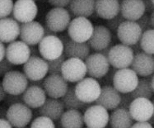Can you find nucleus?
I'll list each match as a JSON object with an SVG mask.
<instances>
[{"label": "nucleus", "mask_w": 154, "mask_h": 128, "mask_svg": "<svg viewBox=\"0 0 154 128\" xmlns=\"http://www.w3.org/2000/svg\"><path fill=\"white\" fill-rule=\"evenodd\" d=\"M74 91L77 97L87 104L95 103L101 91V84L91 77L84 78L74 85Z\"/></svg>", "instance_id": "1"}, {"label": "nucleus", "mask_w": 154, "mask_h": 128, "mask_svg": "<svg viewBox=\"0 0 154 128\" xmlns=\"http://www.w3.org/2000/svg\"><path fill=\"white\" fill-rule=\"evenodd\" d=\"M134 56V54L131 47L123 44H117L110 47L107 58L113 68L120 69L129 68Z\"/></svg>", "instance_id": "2"}, {"label": "nucleus", "mask_w": 154, "mask_h": 128, "mask_svg": "<svg viewBox=\"0 0 154 128\" xmlns=\"http://www.w3.org/2000/svg\"><path fill=\"white\" fill-rule=\"evenodd\" d=\"M138 76L131 68L117 69L113 78V87L120 94H130L138 85Z\"/></svg>", "instance_id": "3"}, {"label": "nucleus", "mask_w": 154, "mask_h": 128, "mask_svg": "<svg viewBox=\"0 0 154 128\" xmlns=\"http://www.w3.org/2000/svg\"><path fill=\"white\" fill-rule=\"evenodd\" d=\"M33 117L32 108L25 103H17L8 107L6 119L13 127L23 128L31 123Z\"/></svg>", "instance_id": "4"}, {"label": "nucleus", "mask_w": 154, "mask_h": 128, "mask_svg": "<svg viewBox=\"0 0 154 128\" xmlns=\"http://www.w3.org/2000/svg\"><path fill=\"white\" fill-rule=\"evenodd\" d=\"M94 27L91 21L85 18H75L68 27V35L72 41L88 42L92 34Z\"/></svg>", "instance_id": "5"}, {"label": "nucleus", "mask_w": 154, "mask_h": 128, "mask_svg": "<svg viewBox=\"0 0 154 128\" xmlns=\"http://www.w3.org/2000/svg\"><path fill=\"white\" fill-rule=\"evenodd\" d=\"M71 14L64 8H53L45 16V26L51 31L58 33L68 29L72 21Z\"/></svg>", "instance_id": "6"}, {"label": "nucleus", "mask_w": 154, "mask_h": 128, "mask_svg": "<svg viewBox=\"0 0 154 128\" xmlns=\"http://www.w3.org/2000/svg\"><path fill=\"white\" fill-rule=\"evenodd\" d=\"M61 75L68 83H78L85 78L87 68L84 60L77 58H69L64 60Z\"/></svg>", "instance_id": "7"}, {"label": "nucleus", "mask_w": 154, "mask_h": 128, "mask_svg": "<svg viewBox=\"0 0 154 128\" xmlns=\"http://www.w3.org/2000/svg\"><path fill=\"white\" fill-rule=\"evenodd\" d=\"M3 88L8 94H22L29 86L28 78L24 73L19 70H12L3 77Z\"/></svg>", "instance_id": "8"}, {"label": "nucleus", "mask_w": 154, "mask_h": 128, "mask_svg": "<svg viewBox=\"0 0 154 128\" xmlns=\"http://www.w3.org/2000/svg\"><path fill=\"white\" fill-rule=\"evenodd\" d=\"M84 62L87 68V75L95 79H101L106 75L110 68L107 56L99 52L89 55Z\"/></svg>", "instance_id": "9"}, {"label": "nucleus", "mask_w": 154, "mask_h": 128, "mask_svg": "<svg viewBox=\"0 0 154 128\" xmlns=\"http://www.w3.org/2000/svg\"><path fill=\"white\" fill-rule=\"evenodd\" d=\"M23 73L29 81L43 80L49 74L47 61L41 56H31L23 65Z\"/></svg>", "instance_id": "10"}, {"label": "nucleus", "mask_w": 154, "mask_h": 128, "mask_svg": "<svg viewBox=\"0 0 154 128\" xmlns=\"http://www.w3.org/2000/svg\"><path fill=\"white\" fill-rule=\"evenodd\" d=\"M38 50L45 60L57 59L63 54V44L58 36H45L38 44Z\"/></svg>", "instance_id": "11"}, {"label": "nucleus", "mask_w": 154, "mask_h": 128, "mask_svg": "<svg viewBox=\"0 0 154 128\" xmlns=\"http://www.w3.org/2000/svg\"><path fill=\"white\" fill-rule=\"evenodd\" d=\"M83 119L87 127L105 128L109 123L110 114L105 107L95 104L85 110Z\"/></svg>", "instance_id": "12"}, {"label": "nucleus", "mask_w": 154, "mask_h": 128, "mask_svg": "<svg viewBox=\"0 0 154 128\" xmlns=\"http://www.w3.org/2000/svg\"><path fill=\"white\" fill-rule=\"evenodd\" d=\"M42 88L49 98L60 99L65 95L69 85L61 75H50L43 79Z\"/></svg>", "instance_id": "13"}, {"label": "nucleus", "mask_w": 154, "mask_h": 128, "mask_svg": "<svg viewBox=\"0 0 154 128\" xmlns=\"http://www.w3.org/2000/svg\"><path fill=\"white\" fill-rule=\"evenodd\" d=\"M38 8L32 0H17L13 4V18L17 22L26 23L34 21L37 16Z\"/></svg>", "instance_id": "14"}, {"label": "nucleus", "mask_w": 154, "mask_h": 128, "mask_svg": "<svg viewBox=\"0 0 154 128\" xmlns=\"http://www.w3.org/2000/svg\"><path fill=\"white\" fill-rule=\"evenodd\" d=\"M44 37V26L39 22L32 21L20 25L19 37L21 38V41L29 46L38 45Z\"/></svg>", "instance_id": "15"}, {"label": "nucleus", "mask_w": 154, "mask_h": 128, "mask_svg": "<svg viewBox=\"0 0 154 128\" xmlns=\"http://www.w3.org/2000/svg\"><path fill=\"white\" fill-rule=\"evenodd\" d=\"M143 34L140 27L136 22L127 21L123 22L117 30V38L123 45L131 46L140 41Z\"/></svg>", "instance_id": "16"}, {"label": "nucleus", "mask_w": 154, "mask_h": 128, "mask_svg": "<svg viewBox=\"0 0 154 128\" xmlns=\"http://www.w3.org/2000/svg\"><path fill=\"white\" fill-rule=\"evenodd\" d=\"M30 57V46L23 41H13L6 47L5 58L14 66L24 65Z\"/></svg>", "instance_id": "17"}, {"label": "nucleus", "mask_w": 154, "mask_h": 128, "mask_svg": "<svg viewBox=\"0 0 154 128\" xmlns=\"http://www.w3.org/2000/svg\"><path fill=\"white\" fill-rule=\"evenodd\" d=\"M130 115L136 122H148L153 116V104L150 99L135 98L129 108Z\"/></svg>", "instance_id": "18"}, {"label": "nucleus", "mask_w": 154, "mask_h": 128, "mask_svg": "<svg viewBox=\"0 0 154 128\" xmlns=\"http://www.w3.org/2000/svg\"><path fill=\"white\" fill-rule=\"evenodd\" d=\"M87 43L92 50L100 52L104 49L111 46L112 33L106 26H96L94 27L91 37Z\"/></svg>", "instance_id": "19"}, {"label": "nucleus", "mask_w": 154, "mask_h": 128, "mask_svg": "<svg viewBox=\"0 0 154 128\" xmlns=\"http://www.w3.org/2000/svg\"><path fill=\"white\" fill-rule=\"evenodd\" d=\"M130 66L138 76L143 78L151 77L154 75V56L142 51L134 55Z\"/></svg>", "instance_id": "20"}, {"label": "nucleus", "mask_w": 154, "mask_h": 128, "mask_svg": "<svg viewBox=\"0 0 154 128\" xmlns=\"http://www.w3.org/2000/svg\"><path fill=\"white\" fill-rule=\"evenodd\" d=\"M121 94L111 85H105L101 87L100 96L95 103L105 107L107 111H113L117 108L120 103Z\"/></svg>", "instance_id": "21"}, {"label": "nucleus", "mask_w": 154, "mask_h": 128, "mask_svg": "<svg viewBox=\"0 0 154 128\" xmlns=\"http://www.w3.org/2000/svg\"><path fill=\"white\" fill-rule=\"evenodd\" d=\"M145 13L142 0H122L120 2V14L125 20L137 22Z\"/></svg>", "instance_id": "22"}, {"label": "nucleus", "mask_w": 154, "mask_h": 128, "mask_svg": "<svg viewBox=\"0 0 154 128\" xmlns=\"http://www.w3.org/2000/svg\"><path fill=\"white\" fill-rule=\"evenodd\" d=\"M20 35V24L13 18L0 19V41L9 44L17 41Z\"/></svg>", "instance_id": "23"}, {"label": "nucleus", "mask_w": 154, "mask_h": 128, "mask_svg": "<svg viewBox=\"0 0 154 128\" xmlns=\"http://www.w3.org/2000/svg\"><path fill=\"white\" fill-rule=\"evenodd\" d=\"M46 96L44 88L36 85H29L22 94L23 103L32 109L40 108L47 98Z\"/></svg>", "instance_id": "24"}, {"label": "nucleus", "mask_w": 154, "mask_h": 128, "mask_svg": "<svg viewBox=\"0 0 154 128\" xmlns=\"http://www.w3.org/2000/svg\"><path fill=\"white\" fill-rule=\"evenodd\" d=\"M90 46L87 42H78L69 38L63 43V55L65 58H77L85 60L90 55Z\"/></svg>", "instance_id": "25"}, {"label": "nucleus", "mask_w": 154, "mask_h": 128, "mask_svg": "<svg viewBox=\"0 0 154 128\" xmlns=\"http://www.w3.org/2000/svg\"><path fill=\"white\" fill-rule=\"evenodd\" d=\"M65 111L62 101L56 98H46L44 104L38 108V113L41 116L46 117L54 122L59 121Z\"/></svg>", "instance_id": "26"}, {"label": "nucleus", "mask_w": 154, "mask_h": 128, "mask_svg": "<svg viewBox=\"0 0 154 128\" xmlns=\"http://www.w3.org/2000/svg\"><path fill=\"white\" fill-rule=\"evenodd\" d=\"M95 12L99 18L110 20L120 13V2L119 0H96Z\"/></svg>", "instance_id": "27"}, {"label": "nucleus", "mask_w": 154, "mask_h": 128, "mask_svg": "<svg viewBox=\"0 0 154 128\" xmlns=\"http://www.w3.org/2000/svg\"><path fill=\"white\" fill-rule=\"evenodd\" d=\"M96 0H71L69 12L75 18H88L95 13Z\"/></svg>", "instance_id": "28"}, {"label": "nucleus", "mask_w": 154, "mask_h": 128, "mask_svg": "<svg viewBox=\"0 0 154 128\" xmlns=\"http://www.w3.org/2000/svg\"><path fill=\"white\" fill-rule=\"evenodd\" d=\"M109 122L111 128H130L134 123L129 110L121 107L112 111Z\"/></svg>", "instance_id": "29"}, {"label": "nucleus", "mask_w": 154, "mask_h": 128, "mask_svg": "<svg viewBox=\"0 0 154 128\" xmlns=\"http://www.w3.org/2000/svg\"><path fill=\"white\" fill-rule=\"evenodd\" d=\"M62 128H83V114L79 110L69 109L64 111L60 119Z\"/></svg>", "instance_id": "30"}, {"label": "nucleus", "mask_w": 154, "mask_h": 128, "mask_svg": "<svg viewBox=\"0 0 154 128\" xmlns=\"http://www.w3.org/2000/svg\"><path fill=\"white\" fill-rule=\"evenodd\" d=\"M62 103L65 109L86 110L89 107V104L84 103L77 97L74 91V85L69 86L65 95L62 98Z\"/></svg>", "instance_id": "31"}, {"label": "nucleus", "mask_w": 154, "mask_h": 128, "mask_svg": "<svg viewBox=\"0 0 154 128\" xmlns=\"http://www.w3.org/2000/svg\"><path fill=\"white\" fill-rule=\"evenodd\" d=\"M133 99L135 98H147L151 99L153 96V91L152 88L151 78H142L138 80V85L134 90L130 93Z\"/></svg>", "instance_id": "32"}, {"label": "nucleus", "mask_w": 154, "mask_h": 128, "mask_svg": "<svg viewBox=\"0 0 154 128\" xmlns=\"http://www.w3.org/2000/svg\"><path fill=\"white\" fill-rule=\"evenodd\" d=\"M140 46L142 50L149 55H154V29H150L143 32L140 38Z\"/></svg>", "instance_id": "33"}, {"label": "nucleus", "mask_w": 154, "mask_h": 128, "mask_svg": "<svg viewBox=\"0 0 154 128\" xmlns=\"http://www.w3.org/2000/svg\"><path fill=\"white\" fill-rule=\"evenodd\" d=\"M30 128H56V126L51 119L39 116L32 121Z\"/></svg>", "instance_id": "34"}, {"label": "nucleus", "mask_w": 154, "mask_h": 128, "mask_svg": "<svg viewBox=\"0 0 154 128\" xmlns=\"http://www.w3.org/2000/svg\"><path fill=\"white\" fill-rule=\"evenodd\" d=\"M65 59L66 58L63 54L61 56L57 59L46 60L48 63V66H49V74L50 75H61V68Z\"/></svg>", "instance_id": "35"}, {"label": "nucleus", "mask_w": 154, "mask_h": 128, "mask_svg": "<svg viewBox=\"0 0 154 128\" xmlns=\"http://www.w3.org/2000/svg\"><path fill=\"white\" fill-rule=\"evenodd\" d=\"M13 0H0V19L8 18L13 13Z\"/></svg>", "instance_id": "36"}, {"label": "nucleus", "mask_w": 154, "mask_h": 128, "mask_svg": "<svg viewBox=\"0 0 154 128\" xmlns=\"http://www.w3.org/2000/svg\"><path fill=\"white\" fill-rule=\"evenodd\" d=\"M125 20L123 18L122 15L120 14V13L118 14L117 16H116L113 18L110 19V20H107L106 22V27L107 28L109 29L111 33L114 32V33H116L117 30L119 28V27L120 26V24L122 23L123 22H125Z\"/></svg>", "instance_id": "37"}, {"label": "nucleus", "mask_w": 154, "mask_h": 128, "mask_svg": "<svg viewBox=\"0 0 154 128\" xmlns=\"http://www.w3.org/2000/svg\"><path fill=\"white\" fill-rule=\"evenodd\" d=\"M136 22H137L138 24V26L140 27V28H141L143 32H144V31L152 29L151 21H150V15H148V13H144V14L142 16L141 18L138 19Z\"/></svg>", "instance_id": "38"}, {"label": "nucleus", "mask_w": 154, "mask_h": 128, "mask_svg": "<svg viewBox=\"0 0 154 128\" xmlns=\"http://www.w3.org/2000/svg\"><path fill=\"white\" fill-rule=\"evenodd\" d=\"M17 103H23V98L22 94L19 95H13V94H7L6 98L4 99V105L8 107Z\"/></svg>", "instance_id": "39"}, {"label": "nucleus", "mask_w": 154, "mask_h": 128, "mask_svg": "<svg viewBox=\"0 0 154 128\" xmlns=\"http://www.w3.org/2000/svg\"><path fill=\"white\" fill-rule=\"evenodd\" d=\"M14 65L9 62L6 58L0 61V78L6 75L8 72L12 71L14 69Z\"/></svg>", "instance_id": "40"}, {"label": "nucleus", "mask_w": 154, "mask_h": 128, "mask_svg": "<svg viewBox=\"0 0 154 128\" xmlns=\"http://www.w3.org/2000/svg\"><path fill=\"white\" fill-rule=\"evenodd\" d=\"M117 69L116 68H110L109 71L107 72V74L104 77L101 78V84L103 85V86L105 85H111L112 83H113V78H114V75L116 74Z\"/></svg>", "instance_id": "41"}, {"label": "nucleus", "mask_w": 154, "mask_h": 128, "mask_svg": "<svg viewBox=\"0 0 154 128\" xmlns=\"http://www.w3.org/2000/svg\"><path fill=\"white\" fill-rule=\"evenodd\" d=\"M133 98L131 97L130 94H121V98H120V105L118 107H121V108H125V109L129 110V106L132 103Z\"/></svg>", "instance_id": "42"}, {"label": "nucleus", "mask_w": 154, "mask_h": 128, "mask_svg": "<svg viewBox=\"0 0 154 128\" xmlns=\"http://www.w3.org/2000/svg\"><path fill=\"white\" fill-rule=\"evenodd\" d=\"M48 3L54 8H64L68 7L71 0H47Z\"/></svg>", "instance_id": "43"}, {"label": "nucleus", "mask_w": 154, "mask_h": 128, "mask_svg": "<svg viewBox=\"0 0 154 128\" xmlns=\"http://www.w3.org/2000/svg\"><path fill=\"white\" fill-rule=\"evenodd\" d=\"M144 4L145 11L147 13H152L154 11V5L152 0H142Z\"/></svg>", "instance_id": "44"}, {"label": "nucleus", "mask_w": 154, "mask_h": 128, "mask_svg": "<svg viewBox=\"0 0 154 128\" xmlns=\"http://www.w3.org/2000/svg\"><path fill=\"white\" fill-rule=\"evenodd\" d=\"M130 128H154L148 122H137L134 123Z\"/></svg>", "instance_id": "45"}, {"label": "nucleus", "mask_w": 154, "mask_h": 128, "mask_svg": "<svg viewBox=\"0 0 154 128\" xmlns=\"http://www.w3.org/2000/svg\"><path fill=\"white\" fill-rule=\"evenodd\" d=\"M130 47H131V49H132L133 52H134V55H136V54H138V53H140V52L143 51V50H142L141 46H140V43H139V41H138V43H136L134 44V45L131 46Z\"/></svg>", "instance_id": "46"}, {"label": "nucleus", "mask_w": 154, "mask_h": 128, "mask_svg": "<svg viewBox=\"0 0 154 128\" xmlns=\"http://www.w3.org/2000/svg\"><path fill=\"white\" fill-rule=\"evenodd\" d=\"M0 128H13L7 119H0Z\"/></svg>", "instance_id": "47"}, {"label": "nucleus", "mask_w": 154, "mask_h": 128, "mask_svg": "<svg viewBox=\"0 0 154 128\" xmlns=\"http://www.w3.org/2000/svg\"><path fill=\"white\" fill-rule=\"evenodd\" d=\"M8 107L5 105L0 106V119H6Z\"/></svg>", "instance_id": "48"}, {"label": "nucleus", "mask_w": 154, "mask_h": 128, "mask_svg": "<svg viewBox=\"0 0 154 128\" xmlns=\"http://www.w3.org/2000/svg\"><path fill=\"white\" fill-rule=\"evenodd\" d=\"M7 93L6 91L4 90V88H3V84H2V81H0V103L1 102H3L5 99V98L7 96Z\"/></svg>", "instance_id": "49"}, {"label": "nucleus", "mask_w": 154, "mask_h": 128, "mask_svg": "<svg viewBox=\"0 0 154 128\" xmlns=\"http://www.w3.org/2000/svg\"><path fill=\"white\" fill-rule=\"evenodd\" d=\"M5 53H6V47L3 42L0 41V61L5 58Z\"/></svg>", "instance_id": "50"}, {"label": "nucleus", "mask_w": 154, "mask_h": 128, "mask_svg": "<svg viewBox=\"0 0 154 128\" xmlns=\"http://www.w3.org/2000/svg\"><path fill=\"white\" fill-rule=\"evenodd\" d=\"M30 52H31V56H41L38 48H36L35 46H30Z\"/></svg>", "instance_id": "51"}, {"label": "nucleus", "mask_w": 154, "mask_h": 128, "mask_svg": "<svg viewBox=\"0 0 154 128\" xmlns=\"http://www.w3.org/2000/svg\"><path fill=\"white\" fill-rule=\"evenodd\" d=\"M44 31H45V36H57V33L55 32H54L51 30V29H49L46 27V26H44Z\"/></svg>", "instance_id": "52"}, {"label": "nucleus", "mask_w": 154, "mask_h": 128, "mask_svg": "<svg viewBox=\"0 0 154 128\" xmlns=\"http://www.w3.org/2000/svg\"><path fill=\"white\" fill-rule=\"evenodd\" d=\"M150 21H151L152 28L154 29V11L150 14Z\"/></svg>", "instance_id": "53"}, {"label": "nucleus", "mask_w": 154, "mask_h": 128, "mask_svg": "<svg viewBox=\"0 0 154 128\" xmlns=\"http://www.w3.org/2000/svg\"><path fill=\"white\" fill-rule=\"evenodd\" d=\"M151 85H152V91H153L154 94V75H152L151 78Z\"/></svg>", "instance_id": "54"}, {"label": "nucleus", "mask_w": 154, "mask_h": 128, "mask_svg": "<svg viewBox=\"0 0 154 128\" xmlns=\"http://www.w3.org/2000/svg\"><path fill=\"white\" fill-rule=\"evenodd\" d=\"M152 104H153V117H154V99L152 101Z\"/></svg>", "instance_id": "55"}, {"label": "nucleus", "mask_w": 154, "mask_h": 128, "mask_svg": "<svg viewBox=\"0 0 154 128\" xmlns=\"http://www.w3.org/2000/svg\"><path fill=\"white\" fill-rule=\"evenodd\" d=\"M152 3H153V5H154V0H152Z\"/></svg>", "instance_id": "56"}, {"label": "nucleus", "mask_w": 154, "mask_h": 128, "mask_svg": "<svg viewBox=\"0 0 154 128\" xmlns=\"http://www.w3.org/2000/svg\"><path fill=\"white\" fill-rule=\"evenodd\" d=\"M32 1H34V2H35V1H36V0H32Z\"/></svg>", "instance_id": "57"}, {"label": "nucleus", "mask_w": 154, "mask_h": 128, "mask_svg": "<svg viewBox=\"0 0 154 128\" xmlns=\"http://www.w3.org/2000/svg\"><path fill=\"white\" fill-rule=\"evenodd\" d=\"M105 128H108V127H107V126H106V127H105Z\"/></svg>", "instance_id": "58"}, {"label": "nucleus", "mask_w": 154, "mask_h": 128, "mask_svg": "<svg viewBox=\"0 0 154 128\" xmlns=\"http://www.w3.org/2000/svg\"><path fill=\"white\" fill-rule=\"evenodd\" d=\"M23 128H26V127H23Z\"/></svg>", "instance_id": "59"}, {"label": "nucleus", "mask_w": 154, "mask_h": 128, "mask_svg": "<svg viewBox=\"0 0 154 128\" xmlns=\"http://www.w3.org/2000/svg\"><path fill=\"white\" fill-rule=\"evenodd\" d=\"M87 128H88V127H87Z\"/></svg>", "instance_id": "60"}]
</instances>
